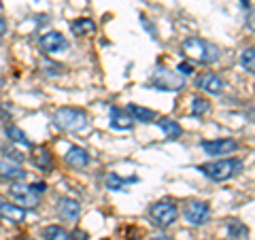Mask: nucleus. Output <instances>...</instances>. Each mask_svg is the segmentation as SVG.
<instances>
[{
  "label": "nucleus",
  "instance_id": "9b49d317",
  "mask_svg": "<svg viewBox=\"0 0 255 240\" xmlns=\"http://www.w3.org/2000/svg\"><path fill=\"white\" fill-rule=\"evenodd\" d=\"M0 179L11 181V183L13 181H23L26 179V170H23L17 162L4 157V159H0Z\"/></svg>",
  "mask_w": 255,
  "mask_h": 240
},
{
  "label": "nucleus",
  "instance_id": "7ed1b4c3",
  "mask_svg": "<svg viewBox=\"0 0 255 240\" xmlns=\"http://www.w3.org/2000/svg\"><path fill=\"white\" fill-rule=\"evenodd\" d=\"M53 121L60 130H66V132H81L87 127V115L79 109H58L53 115Z\"/></svg>",
  "mask_w": 255,
  "mask_h": 240
},
{
  "label": "nucleus",
  "instance_id": "f257e3e1",
  "mask_svg": "<svg viewBox=\"0 0 255 240\" xmlns=\"http://www.w3.org/2000/svg\"><path fill=\"white\" fill-rule=\"evenodd\" d=\"M181 49H183V53H185V58H189L196 64H213L219 58L217 47H215L213 43H209V41H204V38H198V36L187 38Z\"/></svg>",
  "mask_w": 255,
  "mask_h": 240
},
{
  "label": "nucleus",
  "instance_id": "4be33fe9",
  "mask_svg": "<svg viewBox=\"0 0 255 240\" xmlns=\"http://www.w3.org/2000/svg\"><path fill=\"white\" fill-rule=\"evenodd\" d=\"M105 185L111 191H122V189H126V179H122L115 172H111V174H107V177H105Z\"/></svg>",
  "mask_w": 255,
  "mask_h": 240
},
{
  "label": "nucleus",
  "instance_id": "f8f14e48",
  "mask_svg": "<svg viewBox=\"0 0 255 240\" xmlns=\"http://www.w3.org/2000/svg\"><path fill=\"white\" fill-rule=\"evenodd\" d=\"M0 219H6L11 223H23L26 221V211L17 204H9L4 200H0Z\"/></svg>",
  "mask_w": 255,
  "mask_h": 240
},
{
  "label": "nucleus",
  "instance_id": "c85d7f7f",
  "mask_svg": "<svg viewBox=\"0 0 255 240\" xmlns=\"http://www.w3.org/2000/svg\"><path fill=\"white\" fill-rule=\"evenodd\" d=\"M70 240H87V234L81 230H75L73 234H70Z\"/></svg>",
  "mask_w": 255,
  "mask_h": 240
},
{
  "label": "nucleus",
  "instance_id": "b1692460",
  "mask_svg": "<svg viewBox=\"0 0 255 240\" xmlns=\"http://www.w3.org/2000/svg\"><path fill=\"white\" fill-rule=\"evenodd\" d=\"M209 109H211V102L206 98H194L191 100V115L200 117L204 113H209Z\"/></svg>",
  "mask_w": 255,
  "mask_h": 240
},
{
  "label": "nucleus",
  "instance_id": "a878e982",
  "mask_svg": "<svg viewBox=\"0 0 255 240\" xmlns=\"http://www.w3.org/2000/svg\"><path fill=\"white\" fill-rule=\"evenodd\" d=\"M43 66H45V73L51 75V77H55V75L62 73V66H58V64H53V62H49V60H43Z\"/></svg>",
  "mask_w": 255,
  "mask_h": 240
},
{
  "label": "nucleus",
  "instance_id": "412c9836",
  "mask_svg": "<svg viewBox=\"0 0 255 240\" xmlns=\"http://www.w3.org/2000/svg\"><path fill=\"white\" fill-rule=\"evenodd\" d=\"M241 64H243V68L247 70V73L253 75V70H255V49L253 47H249V49H245L241 53Z\"/></svg>",
  "mask_w": 255,
  "mask_h": 240
},
{
  "label": "nucleus",
  "instance_id": "39448f33",
  "mask_svg": "<svg viewBox=\"0 0 255 240\" xmlns=\"http://www.w3.org/2000/svg\"><path fill=\"white\" fill-rule=\"evenodd\" d=\"M149 217H151V221H153V226L164 230V228H170L172 223L177 221L179 211L172 202H155L149 209Z\"/></svg>",
  "mask_w": 255,
  "mask_h": 240
},
{
  "label": "nucleus",
  "instance_id": "dca6fc26",
  "mask_svg": "<svg viewBox=\"0 0 255 240\" xmlns=\"http://www.w3.org/2000/svg\"><path fill=\"white\" fill-rule=\"evenodd\" d=\"M126 113L130 115L132 121H142V123H151L155 119V113L151 109H145V107H138V105H128Z\"/></svg>",
  "mask_w": 255,
  "mask_h": 240
},
{
  "label": "nucleus",
  "instance_id": "6e6552de",
  "mask_svg": "<svg viewBox=\"0 0 255 240\" xmlns=\"http://www.w3.org/2000/svg\"><path fill=\"white\" fill-rule=\"evenodd\" d=\"M238 149V142L234 138H219V140H204L202 142V151L211 157H219V155H230Z\"/></svg>",
  "mask_w": 255,
  "mask_h": 240
},
{
  "label": "nucleus",
  "instance_id": "c756f323",
  "mask_svg": "<svg viewBox=\"0 0 255 240\" xmlns=\"http://www.w3.org/2000/svg\"><path fill=\"white\" fill-rule=\"evenodd\" d=\"M6 34V21L2 19V17H0V38H2Z\"/></svg>",
  "mask_w": 255,
  "mask_h": 240
},
{
  "label": "nucleus",
  "instance_id": "4468645a",
  "mask_svg": "<svg viewBox=\"0 0 255 240\" xmlns=\"http://www.w3.org/2000/svg\"><path fill=\"white\" fill-rule=\"evenodd\" d=\"M58 211H60V217H64L66 221H77L79 213H81V204L73 198H62L58 202Z\"/></svg>",
  "mask_w": 255,
  "mask_h": 240
},
{
  "label": "nucleus",
  "instance_id": "9d476101",
  "mask_svg": "<svg viewBox=\"0 0 255 240\" xmlns=\"http://www.w3.org/2000/svg\"><path fill=\"white\" fill-rule=\"evenodd\" d=\"M41 47L45 53H64L68 49V41L64 38V34H60V32H47V34L41 36Z\"/></svg>",
  "mask_w": 255,
  "mask_h": 240
},
{
  "label": "nucleus",
  "instance_id": "a211bd4d",
  "mask_svg": "<svg viewBox=\"0 0 255 240\" xmlns=\"http://www.w3.org/2000/svg\"><path fill=\"white\" fill-rule=\"evenodd\" d=\"M70 30H73L77 36H87V34H94L96 32V23L90 17H81V19L70 23Z\"/></svg>",
  "mask_w": 255,
  "mask_h": 240
},
{
  "label": "nucleus",
  "instance_id": "5701e85b",
  "mask_svg": "<svg viewBox=\"0 0 255 240\" xmlns=\"http://www.w3.org/2000/svg\"><path fill=\"white\" fill-rule=\"evenodd\" d=\"M6 136H9V140H13V142H19V145H26V147H30L28 136L23 134L17 125H9V127H6Z\"/></svg>",
  "mask_w": 255,
  "mask_h": 240
},
{
  "label": "nucleus",
  "instance_id": "6ab92c4d",
  "mask_svg": "<svg viewBox=\"0 0 255 240\" xmlns=\"http://www.w3.org/2000/svg\"><path fill=\"white\" fill-rule=\"evenodd\" d=\"M157 127L162 130L166 136H168L170 140H174V138H179V136L183 134V130H181V125L177 123V121H172V119H159L157 121Z\"/></svg>",
  "mask_w": 255,
  "mask_h": 240
},
{
  "label": "nucleus",
  "instance_id": "cd10ccee",
  "mask_svg": "<svg viewBox=\"0 0 255 240\" xmlns=\"http://www.w3.org/2000/svg\"><path fill=\"white\" fill-rule=\"evenodd\" d=\"M32 189H34L36 191V194L38 196H41V194H45V191H47V185H45V183H41V181H36V183H32V185H30Z\"/></svg>",
  "mask_w": 255,
  "mask_h": 240
},
{
  "label": "nucleus",
  "instance_id": "f3484780",
  "mask_svg": "<svg viewBox=\"0 0 255 240\" xmlns=\"http://www.w3.org/2000/svg\"><path fill=\"white\" fill-rule=\"evenodd\" d=\"M109 123L113 130H130L132 127V119L130 115L126 113V111L122 109H111V119H109Z\"/></svg>",
  "mask_w": 255,
  "mask_h": 240
},
{
  "label": "nucleus",
  "instance_id": "f03ea898",
  "mask_svg": "<svg viewBox=\"0 0 255 240\" xmlns=\"http://www.w3.org/2000/svg\"><path fill=\"white\" fill-rule=\"evenodd\" d=\"M245 164L241 159H234V157H228V159H219V162H209V164H202L200 166V172L204 177H209L211 181H228L236 177V174L243 172Z\"/></svg>",
  "mask_w": 255,
  "mask_h": 240
},
{
  "label": "nucleus",
  "instance_id": "2eb2a0df",
  "mask_svg": "<svg viewBox=\"0 0 255 240\" xmlns=\"http://www.w3.org/2000/svg\"><path fill=\"white\" fill-rule=\"evenodd\" d=\"M32 164H34L38 170H43V172H51L53 170V157H51L49 151L43 149V147L32 149Z\"/></svg>",
  "mask_w": 255,
  "mask_h": 240
},
{
  "label": "nucleus",
  "instance_id": "aec40b11",
  "mask_svg": "<svg viewBox=\"0 0 255 240\" xmlns=\"http://www.w3.org/2000/svg\"><path fill=\"white\" fill-rule=\"evenodd\" d=\"M43 238L45 240H70V234L60 226H47L43 230Z\"/></svg>",
  "mask_w": 255,
  "mask_h": 240
},
{
  "label": "nucleus",
  "instance_id": "7c9ffc66",
  "mask_svg": "<svg viewBox=\"0 0 255 240\" xmlns=\"http://www.w3.org/2000/svg\"><path fill=\"white\" fill-rule=\"evenodd\" d=\"M151 240H172V238H170V236H164V234H162V236H153Z\"/></svg>",
  "mask_w": 255,
  "mask_h": 240
},
{
  "label": "nucleus",
  "instance_id": "2f4dec72",
  "mask_svg": "<svg viewBox=\"0 0 255 240\" xmlns=\"http://www.w3.org/2000/svg\"><path fill=\"white\" fill-rule=\"evenodd\" d=\"M100 240H109V238H100Z\"/></svg>",
  "mask_w": 255,
  "mask_h": 240
},
{
  "label": "nucleus",
  "instance_id": "20e7f679",
  "mask_svg": "<svg viewBox=\"0 0 255 240\" xmlns=\"http://www.w3.org/2000/svg\"><path fill=\"white\" fill-rule=\"evenodd\" d=\"M6 194H9V198H11L17 206H21L23 211L36 209L38 202H41V196H38L34 189H32L30 185H21V183H17V181L11 183L9 189H6Z\"/></svg>",
  "mask_w": 255,
  "mask_h": 240
},
{
  "label": "nucleus",
  "instance_id": "393cba45",
  "mask_svg": "<svg viewBox=\"0 0 255 240\" xmlns=\"http://www.w3.org/2000/svg\"><path fill=\"white\" fill-rule=\"evenodd\" d=\"M228 232H230V236H232V238H241V236H247V234H249V230H247L243 223H241V221H236V219L230 221Z\"/></svg>",
  "mask_w": 255,
  "mask_h": 240
},
{
  "label": "nucleus",
  "instance_id": "1a4fd4ad",
  "mask_svg": "<svg viewBox=\"0 0 255 240\" xmlns=\"http://www.w3.org/2000/svg\"><path fill=\"white\" fill-rule=\"evenodd\" d=\"M196 87H200L202 92L211 94V96H219L223 92V87H226V83H223V79L219 75L215 73H202L196 77Z\"/></svg>",
  "mask_w": 255,
  "mask_h": 240
},
{
  "label": "nucleus",
  "instance_id": "bb28decb",
  "mask_svg": "<svg viewBox=\"0 0 255 240\" xmlns=\"http://www.w3.org/2000/svg\"><path fill=\"white\" fill-rule=\"evenodd\" d=\"M177 73H181V75H191V73H194V68H191V64L183 62V64H179V66H177Z\"/></svg>",
  "mask_w": 255,
  "mask_h": 240
},
{
  "label": "nucleus",
  "instance_id": "423d86ee",
  "mask_svg": "<svg viewBox=\"0 0 255 240\" xmlns=\"http://www.w3.org/2000/svg\"><path fill=\"white\" fill-rule=\"evenodd\" d=\"M157 90H164V92H179L183 90V79L179 77V73L174 75L170 73L168 68H157L153 73V79H151Z\"/></svg>",
  "mask_w": 255,
  "mask_h": 240
},
{
  "label": "nucleus",
  "instance_id": "ddd939ff",
  "mask_svg": "<svg viewBox=\"0 0 255 240\" xmlns=\"http://www.w3.org/2000/svg\"><path fill=\"white\" fill-rule=\"evenodd\" d=\"M64 159H66V164L70 168H77V170H81V168L90 166V153H87L85 149H81V147H70Z\"/></svg>",
  "mask_w": 255,
  "mask_h": 240
},
{
  "label": "nucleus",
  "instance_id": "0eeeda50",
  "mask_svg": "<svg viewBox=\"0 0 255 240\" xmlns=\"http://www.w3.org/2000/svg\"><path fill=\"white\" fill-rule=\"evenodd\" d=\"M209 215H211L209 204L200 202V200H191L185 206V211H183V217H185V221L191 223V226H202V223H206L209 221Z\"/></svg>",
  "mask_w": 255,
  "mask_h": 240
}]
</instances>
